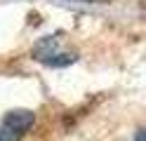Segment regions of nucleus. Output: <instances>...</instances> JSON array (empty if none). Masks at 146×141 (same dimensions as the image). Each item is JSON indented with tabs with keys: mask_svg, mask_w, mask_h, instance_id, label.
Instances as JSON below:
<instances>
[{
	"mask_svg": "<svg viewBox=\"0 0 146 141\" xmlns=\"http://www.w3.org/2000/svg\"><path fill=\"white\" fill-rule=\"evenodd\" d=\"M40 61L47 64V66H68V64L76 61V56L73 54H54V52H50L47 56H42Z\"/></svg>",
	"mask_w": 146,
	"mask_h": 141,
	"instance_id": "nucleus-2",
	"label": "nucleus"
},
{
	"mask_svg": "<svg viewBox=\"0 0 146 141\" xmlns=\"http://www.w3.org/2000/svg\"><path fill=\"white\" fill-rule=\"evenodd\" d=\"M33 125L31 111H12L0 122V141H19Z\"/></svg>",
	"mask_w": 146,
	"mask_h": 141,
	"instance_id": "nucleus-1",
	"label": "nucleus"
},
{
	"mask_svg": "<svg viewBox=\"0 0 146 141\" xmlns=\"http://www.w3.org/2000/svg\"><path fill=\"white\" fill-rule=\"evenodd\" d=\"M134 141H144V134H141V132L137 134V139H134Z\"/></svg>",
	"mask_w": 146,
	"mask_h": 141,
	"instance_id": "nucleus-3",
	"label": "nucleus"
}]
</instances>
